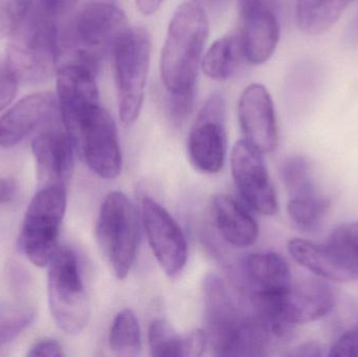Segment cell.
Here are the masks:
<instances>
[{"mask_svg":"<svg viewBox=\"0 0 358 357\" xmlns=\"http://www.w3.org/2000/svg\"><path fill=\"white\" fill-rule=\"evenodd\" d=\"M78 0H41L42 8L48 16H61L69 12Z\"/></svg>","mask_w":358,"mask_h":357,"instance_id":"obj_34","label":"cell"},{"mask_svg":"<svg viewBox=\"0 0 358 357\" xmlns=\"http://www.w3.org/2000/svg\"><path fill=\"white\" fill-rule=\"evenodd\" d=\"M244 58L238 34L219 38L202 57L201 69L210 79L225 81L236 75Z\"/></svg>","mask_w":358,"mask_h":357,"instance_id":"obj_22","label":"cell"},{"mask_svg":"<svg viewBox=\"0 0 358 357\" xmlns=\"http://www.w3.org/2000/svg\"><path fill=\"white\" fill-rule=\"evenodd\" d=\"M208 33V14L199 6L187 1L178 6L168 27L159 65L168 94L196 92Z\"/></svg>","mask_w":358,"mask_h":357,"instance_id":"obj_1","label":"cell"},{"mask_svg":"<svg viewBox=\"0 0 358 357\" xmlns=\"http://www.w3.org/2000/svg\"><path fill=\"white\" fill-rule=\"evenodd\" d=\"M33 0H0V40L14 35L24 24Z\"/></svg>","mask_w":358,"mask_h":357,"instance_id":"obj_28","label":"cell"},{"mask_svg":"<svg viewBox=\"0 0 358 357\" xmlns=\"http://www.w3.org/2000/svg\"><path fill=\"white\" fill-rule=\"evenodd\" d=\"M35 309L25 303L0 305V347L16 339L33 322Z\"/></svg>","mask_w":358,"mask_h":357,"instance_id":"obj_26","label":"cell"},{"mask_svg":"<svg viewBox=\"0 0 358 357\" xmlns=\"http://www.w3.org/2000/svg\"><path fill=\"white\" fill-rule=\"evenodd\" d=\"M78 147L88 167L104 180L117 177L122 170V153L115 119L102 106L96 107L83 122Z\"/></svg>","mask_w":358,"mask_h":357,"instance_id":"obj_14","label":"cell"},{"mask_svg":"<svg viewBox=\"0 0 358 357\" xmlns=\"http://www.w3.org/2000/svg\"><path fill=\"white\" fill-rule=\"evenodd\" d=\"M329 356L358 357V325L342 335L329 349Z\"/></svg>","mask_w":358,"mask_h":357,"instance_id":"obj_31","label":"cell"},{"mask_svg":"<svg viewBox=\"0 0 358 357\" xmlns=\"http://www.w3.org/2000/svg\"><path fill=\"white\" fill-rule=\"evenodd\" d=\"M96 75V71L75 61H61L57 67L59 115L75 146L82 124L101 106Z\"/></svg>","mask_w":358,"mask_h":357,"instance_id":"obj_12","label":"cell"},{"mask_svg":"<svg viewBox=\"0 0 358 357\" xmlns=\"http://www.w3.org/2000/svg\"><path fill=\"white\" fill-rule=\"evenodd\" d=\"M125 13L110 2L96 1L84 6L71 24L66 41V59L87 65L98 73L101 61L113 52L129 29Z\"/></svg>","mask_w":358,"mask_h":357,"instance_id":"obj_3","label":"cell"},{"mask_svg":"<svg viewBox=\"0 0 358 357\" xmlns=\"http://www.w3.org/2000/svg\"><path fill=\"white\" fill-rule=\"evenodd\" d=\"M96 234L99 247L115 276L120 280L127 278L140 242V217L124 193L115 191L105 197Z\"/></svg>","mask_w":358,"mask_h":357,"instance_id":"obj_5","label":"cell"},{"mask_svg":"<svg viewBox=\"0 0 358 357\" xmlns=\"http://www.w3.org/2000/svg\"><path fill=\"white\" fill-rule=\"evenodd\" d=\"M66 211L64 184L42 187L25 212L21 245L27 259L38 268L48 265L58 247L61 224Z\"/></svg>","mask_w":358,"mask_h":357,"instance_id":"obj_9","label":"cell"},{"mask_svg":"<svg viewBox=\"0 0 358 357\" xmlns=\"http://www.w3.org/2000/svg\"><path fill=\"white\" fill-rule=\"evenodd\" d=\"M355 0H298L296 23L307 35L325 33Z\"/></svg>","mask_w":358,"mask_h":357,"instance_id":"obj_23","label":"cell"},{"mask_svg":"<svg viewBox=\"0 0 358 357\" xmlns=\"http://www.w3.org/2000/svg\"><path fill=\"white\" fill-rule=\"evenodd\" d=\"M142 221L162 270L170 278H176L182 272L187 260V239L180 226L163 205L150 197L143 199Z\"/></svg>","mask_w":358,"mask_h":357,"instance_id":"obj_15","label":"cell"},{"mask_svg":"<svg viewBox=\"0 0 358 357\" xmlns=\"http://www.w3.org/2000/svg\"><path fill=\"white\" fill-rule=\"evenodd\" d=\"M10 192V184L6 182V180L0 178V203H3V201L8 198Z\"/></svg>","mask_w":358,"mask_h":357,"instance_id":"obj_39","label":"cell"},{"mask_svg":"<svg viewBox=\"0 0 358 357\" xmlns=\"http://www.w3.org/2000/svg\"><path fill=\"white\" fill-rule=\"evenodd\" d=\"M321 348L319 346L313 345V344H307L296 350L292 356H322Z\"/></svg>","mask_w":358,"mask_h":357,"instance_id":"obj_37","label":"cell"},{"mask_svg":"<svg viewBox=\"0 0 358 357\" xmlns=\"http://www.w3.org/2000/svg\"><path fill=\"white\" fill-rule=\"evenodd\" d=\"M204 319L208 346L218 356H263L268 333L259 321L246 318L224 283L210 275L203 284Z\"/></svg>","mask_w":358,"mask_h":357,"instance_id":"obj_2","label":"cell"},{"mask_svg":"<svg viewBox=\"0 0 358 357\" xmlns=\"http://www.w3.org/2000/svg\"><path fill=\"white\" fill-rule=\"evenodd\" d=\"M238 13L241 24L238 36L244 58L252 64L266 62L281 35L279 0H238Z\"/></svg>","mask_w":358,"mask_h":357,"instance_id":"obj_13","label":"cell"},{"mask_svg":"<svg viewBox=\"0 0 358 357\" xmlns=\"http://www.w3.org/2000/svg\"><path fill=\"white\" fill-rule=\"evenodd\" d=\"M110 349L119 356H138L142 348L140 323L131 309L120 312L109 331Z\"/></svg>","mask_w":358,"mask_h":357,"instance_id":"obj_25","label":"cell"},{"mask_svg":"<svg viewBox=\"0 0 358 357\" xmlns=\"http://www.w3.org/2000/svg\"><path fill=\"white\" fill-rule=\"evenodd\" d=\"M238 117L245 140L261 153L273 152L278 146L277 117L271 94L265 86L252 84L238 103Z\"/></svg>","mask_w":358,"mask_h":357,"instance_id":"obj_17","label":"cell"},{"mask_svg":"<svg viewBox=\"0 0 358 357\" xmlns=\"http://www.w3.org/2000/svg\"><path fill=\"white\" fill-rule=\"evenodd\" d=\"M227 101L220 94L208 98L187 138V152L199 171L216 174L227 159Z\"/></svg>","mask_w":358,"mask_h":357,"instance_id":"obj_11","label":"cell"},{"mask_svg":"<svg viewBox=\"0 0 358 357\" xmlns=\"http://www.w3.org/2000/svg\"><path fill=\"white\" fill-rule=\"evenodd\" d=\"M48 265L50 314L61 330L78 335L87 326L90 306L77 257L69 247H57Z\"/></svg>","mask_w":358,"mask_h":357,"instance_id":"obj_6","label":"cell"},{"mask_svg":"<svg viewBox=\"0 0 358 357\" xmlns=\"http://www.w3.org/2000/svg\"><path fill=\"white\" fill-rule=\"evenodd\" d=\"M18 83L16 75L4 61L0 64V111L6 108L14 100Z\"/></svg>","mask_w":358,"mask_h":357,"instance_id":"obj_30","label":"cell"},{"mask_svg":"<svg viewBox=\"0 0 358 357\" xmlns=\"http://www.w3.org/2000/svg\"><path fill=\"white\" fill-rule=\"evenodd\" d=\"M336 305V295L325 279H307L292 283L267 312L265 325L269 335L288 341L299 325L327 316Z\"/></svg>","mask_w":358,"mask_h":357,"instance_id":"obj_8","label":"cell"},{"mask_svg":"<svg viewBox=\"0 0 358 357\" xmlns=\"http://www.w3.org/2000/svg\"><path fill=\"white\" fill-rule=\"evenodd\" d=\"M243 270L252 295L285 291L292 284L287 262L275 253L250 254L244 260Z\"/></svg>","mask_w":358,"mask_h":357,"instance_id":"obj_21","label":"cell"},{"mask_svg":"<svg viewBox=\"0 0 358 357\" xmlns=\"http://www.w3.org/2000/svg\"><path fill=\"white\" fill-rule=\"evenodd\" d=\"M56 107V99L50 92H37L21 99L0 119V146L12 148L22 142L55 112Z\"/></svg>","mask_w":358,"mask_h":357,"instance_id":"obj_19","label":"cell"},{"mask_svg":"<svg viewBox=\"0 0 358 357\" xmlns=\"http://www.w3.org/2000/svg\"><path fill=\"white\" fill-rule=\"evenodd\" d=\"M206 14H218L227 8L231 0H193Z\"/></svg>","mask_w":358,"mask_h":357,"instance_id":"obj_35","label":"cell"},{"mask_svg":"<svg viewBox=\"0 0 358 357\" xmlns=\"http://www.w3.org/2000/svg\"><path fill=\"white\" fill-rule=\"evenodd\" d=\"M231 168L236 187L248 205L262 215H275L279 209L277 194L262 153L245 140H239L231 151Z\"/></svg>","mask_w":358,"mask_h":357,"instance_id":"obj_16","label":"cell"},{"mask_svg":"<svg viewBox=\"0 0 358 357\" xmlns=\"http://www.w3.org/2000/svg\"><path fill=\"white\" fill-rule=\"evenodd\" d=\"M347 40H348V43L351 44V45H358V14L353 19L350 27H349L348 33H347Z\"/></svg>","mask_w":358,"mask_h":357,"instance_id":"obj_38","label":"cell"},{"mask_svg":"<svg viewBox=\"0 0 358 357\" xmlns=\"http://www.w3.org/2000/svg\"><path fill=\"white\" fill-rule=\"evenodd\" d=\"M75 143L62 119L52 121L34 138L31 150L37 163L38 180L42 186L64 184L73 170Z\"/></svg>","mask_w":358,"mask_h":357,"instance_id":"obj_18","label":"cell"},{"mask_svg":"<svg viewBox=\"0 0 358 357\" xmlns=\"http://www.w3.org/2000/svg\"><path fill=\"white\" fill-rule=\"evenodd\" d=\"M281 177L289 201L308 203L321 198L310 163L303 156L288 157L281 166Z\"/></svg>","mask_w":358,"mask_h":357,"instance_id":"obj_24","label":"cell"},{"mask_svg":"<svg viewBox=\"0 0 358 357\" xmlns=\"http://www.w3.org/2000/svg\"><path fill=\"white\" fill-rule=\"evenodd\" d=\"M136 6L142 14L152 15L161 8L164 0H136Z\"/></svg>","mask_w":358,"mask_h":357,"instance_id":"obj_36","label":"cell"},{"mask_svg":"<svg viewBox=\"0 0 358 357\" xmlns=\"http://www.w3.org/2000/svg\"><path fill=\"white\" fill-rule=\"evenodd\" d=\"M48 14L31 20L6 52V64L19 83H40L58 67L60 39L58 29Z\"/></svg>","mask_w":358,"mask_h":357,"instance_id":"obj_10","label":"cell"},{"mask_svg":"<svg viewBox=\"0 0 358 357\" xmlns=\"http://www.w3.org/2000/svg\"><path fill=\"white\" fill-rule=\"evenodd\" d=\"M150 34L129 27L113 48V68L119 115L124 126L136 123L142 111L151 61Z\"/></svg>","mask_w":358,"mask_h":357,"instance_id":"obj_4","label":"cell"},{"mask_svg":"<svg viewBox=\"0 0 358 357\" xmlns=\"http://www.w3.org/2000/svg\"><path fill=\"white\" fill-rule=\"evenodd\" d=\"M148 341L153 356H183V335H179L173 326L163 319L151 323Z\"/></svg>","mask_w":358,"mask_h":357,"instance_id":"obj_27","label":"cell"},{"mask_svg":"<svg viewBox=\"0 0 358 357\" xmlns=\"http://www.w3.org/2000/svg\"><path fill=\"white\" fill-rule=\"evenodd\" d=\"M168 110L173 123L181 125L193 110L195 92L168 94Z\"/></svg>","mask_w":358,"mask_h":357,"instance_id":"obj_29","label":"cell"},{"mask_svg":"<svg viewBox=\"0 0 358 357\" xmlns=\"http://www.w3.org/2000/svg\"><path fill=\"white\" fill-rule=\"evenodd\" d=\"M210 207L217 228L227 243L243 249L256 242L258 224L238 201L227 195H215Z\"/></svg>","mask_w":358,"mask_h":357,"instance_id":"obj_20","label":"cell"},{"mask_svg":"<svg viewBox=\"0 0 358 357\" xmlns=\"http://www.w3.org/2000/svg\"><path fill=\"white\" fill-rule=\"evenodd\" d=\"M288 252L303 268L320 278L336 282L358 280V222L342 224L317 243L292 239Z\"/></svg>","mask_w":358,"mask_h":357,"instance_id":"obj_7","label":"cell"},{"mask_svg":"<svg viewBox=\"0 0 358 357\" xmlns=\"http://www.w3.org/2000/svg\"><path fill=\"white\" fill-rule=\"evenodd\" d=\"M208 337L206 331H191L183 335V357L201 356L208 347Z\"/></svg>","mask_w":358,"mask_h":357,"instance_id":"obj_32","label":"cell"},{"mask_svg":"<svg viewBox=\"0 0 358 357\" xmlns=\"http://www.w3.org/2000/svg\"><path fill=\"white\" fill-rule=\"evenodd\" d=\"M27 356L62 357L64 352L60 343L55 340H42L31 346Z\"/></svg>","mask_w":358,"mask_h":357,"instance_id":"obj_33","label":"cell"}]
</instances>
